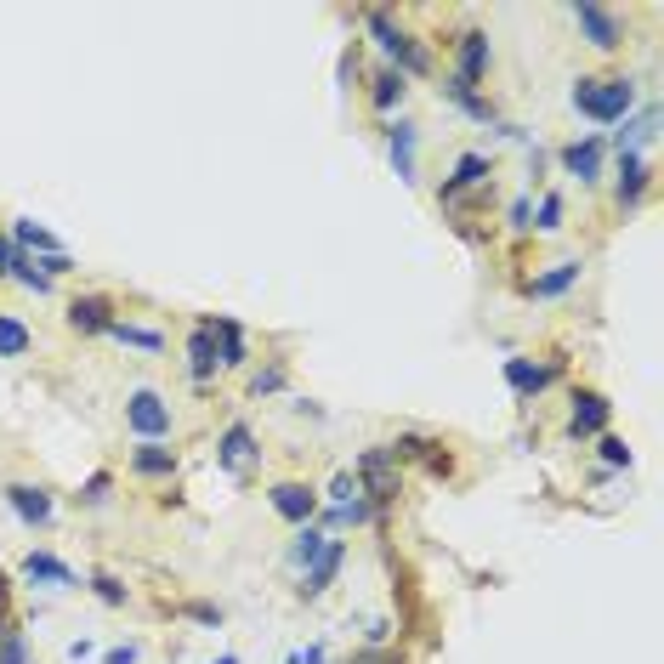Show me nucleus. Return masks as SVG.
Instances as JSON below:
<instances>
[{
    "label": "nucleus",
    "mask_w": 664,
    "mask_h": 664,
    "mask_svg": "<svg viewBox=\"0 0 664 664\" xmlns=\"http://www.w3.org/2000/svg\"><path fill=\"white\" fill-rule=\"evenodd\" d=\"M574 108L591 114V120H602V125H619L630 108H636V86H630V80H579Z\"/></svg>",
    "instance_id": "obj_1"
},
{
    "label": "nucleus",
    "mask_w": 664,
    "mask_h": 664,
    "mask_svg": "<svg viewBox=\"0 0 664 664\" xmlns=\"http://www.w3.org/2000/svg\"><path fill=\"white\" fill-rule=\"evenodd\" d=\"M364 29L381 40V52L398 63V74H426V69H432V57L415 46V35H403L398 23L386 18V12H364Z\"/></svg>",
    "instance_id": "obj_2"
},
{
    "label": "nucleus",
    "mask_w": 664,
    "mask_h": 664,
    "mask_svg": "<svg viewBox=\"0 0 664 664\" xmlns=\"http://www.w3.org/2000/svg\"><path fill=\"white\" fill-rule=\"evenodd\" d=\"M125 426H131L142 443H165V437H171V403L159 398V392H148V386H137V392L125 398Z\"/></svg>",
    "instance_id": "obj_3"
},
{
    "label": "nucleus",
    "mask_w": 664,
    "mask_h": 664,
    "mask_svg": "<svg viewBox=\"0 0 664 664\" xmlns=\"http://www.w3.org/2000/svg\"><path fill=\"white\" fill-rule=\"evenodd\" d=\"M358 489H364V500L375 511L381 506H392V500H398V460L386 455V449H364V455H358Z\"/></svg>",
    "instance_id": "obj_4"
},
{
    "label": "nucleus",
    "mask_w": 664,
    "mask_h": 664,
    "mask_svg": "<svg viewBox=\"0 0 664 664\" xmlns=\"http://www.w3.org/2000/svg\"><path fill=\"white\" fill-rule=\"evenodd\" d=\"M574 23L585 29V40H591L596 52H613L625 40V23L613 18L608 6H596V0H574Z\"/></svg>",
    "instance_id": "obj_5"
},
{
    "label": "nucleus",
    "mask_w": 664,
    "mask_h": 664,
    "mask_svg": "<svg viewBox=\"0 0 664 664\" xmlns=\"http://www.w3.org/2000/svg\"><path fill=\"white\" fill-rule=\"evenodd\" d=\"M256 455H262V449H256V432H250L245 420H233L228 432H222V443H216V466L239 477V472H245V466H250Z\"/></svg>",
    "instance_id": "obj_6"
},
{
    "label": "nucleus",
    "mask_w": 664,
    "mask_h": 664,
    "mask_svg": "<svg viewBox=\"0 0 664 664\" xmlns=\"http://www.w3.org/2000/svg\"><path fill=\"white\" fill-rule=\"evenodd\" d=\"M455 63H460V80H466V86H477V80H483V74H489V63H494V46H489V35H483V29H466V35L455 40Z\"/></svg>",
    "instance_id": "obj_7"
},
{
    "label": "nucleus",
    "mask_w": 664,
    "mask_h": 664,
    "mask_svg": "<svg viewBox=\"0 0 664 664\" xmlns=\"http://www.w3.org/2000/svg\"><path fill=\"white\" fill-rule=\"evenodd\" d=\"M608 426V398L602 392H574V415H568V437H602Z\"/></svg>",
    "instance_id": "obj_8"
},
{
    "label": "nucleus",
    "mask_w": 664,
    "mask_h": 664,
    "mask_svg": "<svg viewBox=\"0 0 664 664\" xmlns=\"http://www.w3.org/2000/svg\"><path fill=\"white\" fill-rule=\"evenodd\" d=\"M267 500H273V511H279L284 523H313L318 517V494L307 489V483H279Z\"/></svg>",
    "instance_id": "obj_9"
},
{
    "label": "nucleus",
    "mask_w": 664,
    "mask_h": 664,
    "mask_svg": "<svg viewBox=\"0 0 664 664\" xmlns=\"http://www.w3.org/2000/svg\"><path fill=\"white\" fill-rule=\"evenodd\" d=\"M647 182H653L647 159H642V154H619V182H613L619 205H625V210H636V205H642V193H647Z\"/></svg>",
    "instance_id": "obj_10"
},
{
    "label": "nucleus",
    "mask_w": 664,
    "mask_h": 664,
    "mask_svg": "<svg viewBox=\"0 0 664 664\" xmlns=\"http://www.w3.org/2000/svg\"><path fill=\"white\" fill-rule=\"evenodd\" d=\"M6 506L18 511L23 523H35V528L52 523V494L35 489V483H12V489H6Z\"/></svg>",
    "instance_id": "obj_11"
},
{
    "label": "nucleus",
    "mask_w": 664,
    "mask_h": 664,
    "mask_svg": "<svg viewBox=\"0 0 664 664\" xmlns=\"http://www.w3.org/2000/svg\"><path fill=\"white\" fill-rule=\"evenodd\" d=\"M494 176V165H489V154H460V165H455V176L443 182V205H455L466 188H483Z\"/></svg>",
    "instance_id": "obj_12"
},
{
    "label": "nucleus",
    "mask_w": 664,
    "mask_h": 664,
    "mask_svg": "<svg viewBox=\"0 0 664 664\" xmlns=\"http://www.w3.org/2000/svg\"><path fill=\"white\" fill-rule=\"evenodd\" d=\"M551 375H557L551 364H528V358H506V386L517 392V398H540L545 386H551Z\"/></svg>",
    "instance_id": "obj_13"
},
{
    "label": "nucleus",
    "mask_w": 664,
    "mask_h": 664,
    "mask_svg": "<svg viewBox=\"0 0 664 664\" xmlns=\"http://www.w3.org/2000/svg\"><path fill=\"white\" fill-rule=\"evenodd\" d=\"M69 324L80 335H108L114 330V307L103 296H80V301H69Z\"/></svg>",
    "instance_id": "obj_14"
},
{
    "label": "nucleus",
    "mask_w": 664,
    "mask_h": 664,
    "mask_svg": "<svg viewBox=\"0 0 664 664\" xmlns=\"http://www.w3.org/2000/svg\"><path fill=\"white\" fill-rule=\"evenodd\" d=\"M562 171L579 176V182H596V176H602V137L568 142V148H562Z\"/></svg>",
    "instance_id": "obj_15"
},
{
    "label": "nucleus",
    "mask_w": 664,
    "mask_h": 664,
    "mask_svg": "<svg viewBox=\"0 0 664 664\" xmlns=\"http://www.w3.org/2000/svg\"><path fill=\"white\" fill-rule=\"evenodd\" d=\"M210 324V335H216V364H228V369H239L250 358L245 352V330L233 324V318H205Z\"/></svg>",
    "instance_id": "obj_16"
},
{
    "label": "nucleus",
    "mask_w": 664,
    "mask_h": 664,
    "mask_svg": "<svg viewBox=\"0 0 664 664\" xmlns=\"http://www.w3.org/2000/svg\"><path fill=\"white\" fill-rule=\"evenodd\" d=\"M341 562H347V545L330 540V545H324V557L307 568V585H301V596H324V591H330V579L341 574Z\"/></svg>",
    "instance_id": "obj_17"
},
{
    "label": "nucleus",
    "mask_w": 664,
    "mask_h": 664,
    "mask_svg": "<svg viewBox=\"0 0 664 664\" xmlns=\"http://www.w3.org/2000/svg\"><path fill=\"white\" fill-rule=\"evenodd\" d=\"M188 375H193L199 386L216 375V335H210V324H199V330L188 335Z\"/></svg>",
    "instance_id": "obj_18"
},
{
    "label": "nucleus",
    "mask_w": 664,
    "mask_h": 664,
    "mask_svg": "<svg viewBox=\"0 0 664 664\" xmlns=\"http://www.w3.org/2000/svg\"><path fill=\"white\" fill-rule=\"evenodd\" d=\"M131 472L137 477H176V449H165V443H137V449H131Z\"/></svg>",
    "instance_id": "obj_19"
},
{
    "label": "nucleus",
    "mask_w": 664,
    "mask_h": 664,
    "mask_svg": "<svg viewBox=\"0 0 664 664\" xmlns=\"http://www.w3.org/2000/svg\"><path fill=\"white\" fill-rule=\"evenodd\" d=\"M386 148H392V165H398L403 182H415V125L409 120L386 125Z\"/></svg>",
    "instance_id": "obj_20"
},
{
    "label": "nucleus",
    "mask_w": 664,
    "mask_h": 664,
    "mask_svg": "<svg viewBox=\"0 0 664 664\" xmlns=\"http://www.w3.org/2000/svg\"><path fill=\"white\" fill-rule=\"evenodd\" d=\"M574 284H579V262H557L551 273H540V279H528L523 290H528V296H540V301H551V296H568Z\"/></svg>",
    "instance_id": "obj_21"
},
{
    "label": "nucleus",
    "mask_w": 664,
    "mask_h": 664,
    "mask_svg": "<svg viewBox=\"0 0 664 664\" xmlns=\"http://www.w3.org/2000/svg\"><path fill=\"white\" fill-rule=\"evenodd\" d=\"M443 97H449V103H455L460 114H472V120H483V125L494 120L489 97H477V86H466V80H460V74H449V86H443Z\"/></svg>",
    "instance_id": "obj_22"
},
{
    "label": "nucleus",
    "mask_w": 664,
    "mask_h": 664,
    "mask_svg": "<svg viewBox=\"0 0 664 664\" xmlns=\"http://www.w3.org/2000/svg\"><path fill=\"white\" fill-rule=\"evenodd\" d=\"M23 579H40V585H80L74 568H63V562L46 557V551H29V557H23Z\"/></svg>",
    "instance_id": "obj_23"
},
{
    "label": "nucleus",
    "mask_w": 664,
    "mask_h": 664,
    "mask_svg": "<svg viewBox=\"0 0 664 664\" xmlns=\"http://www.w3.org/2000/svg\"><path fill=\"white\" fill-rule=\"evenodd\" d=\"M29 347H35V335L23 330L12 313H0V358H23Z\"/></svg>",
    "instance_id": "obj_24"
},
{
    "label": "nucleus",
    "mask_w": 664,
    "mask_h": 664,
    "mask_svg": "<svg viewBox=\"0 0 664 664\" xmlns=\"http://www.w3.org/2000/svg\"><path fill=\"white\" fill-rule=\"evenodd\" d=\"M108 335H114V341H125V347H142V352H159V347H165V335H159V330H142V324H120V318H114V330H108Z\"/></svg>",
    "instance_id": "obj_25"
},
{
    "label": "nucleus",
    "mask_w": 664,
    "mask_h": 664,
    "mask_svg": "<svg viewBox=\"0 0 664 664\" xmlns=\"http://www.w3.org/2000/svg\"><path fill=\"white\" fill-rule=\"evenodd\" d=\"M324 545H330V540H324L318 528H301L296 545H290V562H296V568H313V562L324 557Z\"/></svg>",
    "instance_id": "obj_26"
},
{
    "label": "nucleus",
    "mask_w": 664,
    "mask_h": 664,
    "mask_svg": "<svg viewBox=\"0 0 664 664\" xmlns=\"http://www.w3.org/2000/svg\"><path fill=\"white\" fill-rule=\"evenodd\" d=\"M403 91H409V86H403V74H398V69H381V74H375V91H369V97H375V108H398Z\"/></svg>",
    "instance_id": "obj_27"
},
{
    "label": "nucleus",
    "mask_w": 664,
    "mask_h": 664,
    "mask_svg": "<svg viewBox=\"0 0 664 664\" xmlns=\"http://www.w3.org/2000/svg\"><path fill=\"white\" fill-rule=\"evenodd\" d=\"M528 228H540V233H557L562 228V199H557V193H545V199H540V210H534V222H528Z\"/></svg>",
    "instance_id": "obj_28"
},
{
    "label": "nucleus",
    "mask_w": 664,
    "mask_h": 664,
    "mask_svg": "<svg viewBox=\"0 0 664 664\" xmlns=\"http://www.w3.org/2000/svg\"><path fill=\"white\" fill-rule=\"evenodd\" d=\"M91 591L103 596L108 608H125V585H120L114 574H91Z\"/></svg>",
    "instance_id": "obj_29"
},
{
    "label": "nucleus",
    "mask_w": 664,
    "mask_h": 664,
    "mask_svg": "<svg viewBox=\"0 0 664 664\" xmlns=\"http://www.w3.org/2000/svg\"><path fill=\"white\" fill-rule=\"evenodd\" d=\"M426 449H432V443L415 437V432H403L398 443H386V455H392V460H415V455H426Z\"/></svg>",
    "instance_id": "obj_30"
},
{
    "label": "nucleus",
    "mask_w": 664,
    "mask_h": 664,
    "mask_svg": "<svg viewBox=\"0 0 664 664\" xmlns=\"http://www.w3.org/2000/svg\"><path fill=\"white\" fill-rule=\"evenodd\" d=\"M0 664H29V653H23V630H18V625L0 636Z\"/></svg>",
    "instance_id": "obj_31"
},
{
    "label": "nucleus",
    "mask_w": 664,
    "mask_h": 664,
    "mask_svg": "<svg viewBox=\"0 0 664 664\" xmlns=\"http://www.w3.org/2000/svg\"><path fill=\"white\" fill-rule=\"evenodd\" d=\"M284 386V364H267L256 381H250V398H267V392H279Z\"/></svg>",
    "instance_id": "obj_32"
},
{
    "label": "nucleus",
    "mask_w": 664,
    "mask_h": 664,
    "mask_svg": "<svg viewBox=\"0 0 664 664\" xmlns=\"http://www.w3.org/2000/svg\"><path fill=\"white\" fill-rule=\"evenodd\" d=\"M330 494H335V506H352V500H364V489H358V477H352V472H341V477H335V483H330Z\"/></svg>",
    "instance_id": "obj_33"
},
{
    "label": "nucleus",
    "mask_w": 664,
    "mask_h": 664,
    "mask_svg": "<svg viewBox=\"0 0 664 664\" xmlns=\"http://www.w3.org/2000/svg\"><path fill=\"white\" fill-rule=\"evenodd\" d=\"M108 494H114V477H108V472H97V477L86 483V489H80V500H86V506H103Z\"/></svg>",
    "instance_id": "obj_34"
},
{
    "label": "nucleus",
    "mask_w": 664,
    "mask_h": 664,
    "mask_svg": "<svg viewBox=\"0 0 664 664\" xmlns=\"http://www.w3.org/2000/svg\"><path fill=\"white\" fill-rule=\"evenodd\" d=\"M182 613H188L193 625H222V608H216V602H188Z\"/></svg>",
    "instance_id": "obj_35"
},
{
    "label": "nucleus",
    "mask_w": 664,
    "mask_h": 664,
    "mask_svg": "<svg viewBox=\"0 0 664 664\" xmlns=\"http://www.w3.org/2000/svg\"><path fill=\"white\" fill-rule=\"evenodd\" d=\"M596 449H602V460H608V466H630V449L619 443V437H602Z\"/></svg>",
    "instance_id": "obj_36"
},
{
    "label": "nucleus",
    "mask_w": 664,
    "mask_h": 664,
    "mask_svg": "<svg viewBox=\"0 0 664 664\" xmlns=\"http://www.w3.org/2000/svg\"><path fill=\"white\" fill-rule=\"evenodd\" d=\"M506 222H511V228H517V233H528V222H534V205H528V199H511Z\"/></svg>",
    "instance_id": "obj_37"
},
{
    "label": "nucleus",
    "mask_w": 664,
    "mask_h": 664,
    "mask_svg": "<svg viewBox=\"0 0 664 664\" xmlns=\"http://www.w3.org/2000/svg\"><path fill=\"white\" fill-rule=\"evenodd\" d=\"M12 630V579L0 574V636Z\"/></svg>",
    "instance_id": "obj_38"
},
{
    "label": "nucleus",
    "mask_w": 664,
    "mask_h": 664,
    "mask_svg": "<svg viewBox=\"0 0 664 664\" xmlns=\"http://www.w3.org/2000/svg\"><path fill=\"white\" fill-rule=\"evenodd\" d=\"M142 659V647L137 642H125V647H108L103 653V664H137Z\"/></svg>",
    "instance_id": "obj_39"
},
{
    "label": "nucleus",
    "mask_w": 664,
    "mask_h": 664,
    "mask_svg": "<svg viewBox=\"0 0 664 664\" xmlns=\"http://www.w3.org/2000/svg\"><path fill=\"white\" fill-rule=\"evenodd\" d=\"M449 466H455L449 455H437V449H426V472H432V477H449Z\"/></svg>",
    "instance_id": "obj_40"
},
{
    "label": "nucleus",
    "mask_w": 664,
    "mask_h": 664,
    "mask_svg": "<svg viewBox=\"0 0 664 664\" xmlns=\"http://www.w3.org/2000/svg\"><path fill=\"white\" fill-rule=\"evenodd\" d=\"M12 262H18V245H6V239H0V273H12Z\"/></svg>",
    "instance_id": "obj_41"
},
{
    "label": "nucleus",
    "mask_w": 664,
    "mask_h": 664,
    "mask_svg": "<svg viewBox=\"0 0 664 664\" xmlns=\"http://www.w3.org/2000/svg\"><path fill=\"white\" fill-rule=\"evenodd\" d=\"M364 664H403V653H364Z\"/></svg>",
    "instance_id": "obj_42"
},
{
    "label": "nucleus",
    "mask_w": 664,
    "mask_h": 664,
    "mask_svg": "<svg viewBox=\"0 0 664 664\" xmlns=\"http://www.w3.org/2000/svg\"><path fill=\"white\" fill-rule=\"evenodd\" d=\"M296 664H324V647H307V653H301Z\"/></svg>",
    "instance_id": "obj_43"
},
{
    "label": "nucleus",
    "mask_w": 664,
    "mask_h": 664,
    "mask_svg": "<svg viewBox=\"0 0 664 664\" xmlns=\"http://www.w3.org/2000/svg\"><path fill=\"white\" fill-rule=\"evenodd\" d=\"M216 664H239V653H222V659H216Z\"/></svg>",
    "instance_id": "obj_44"
}]
</instances>
